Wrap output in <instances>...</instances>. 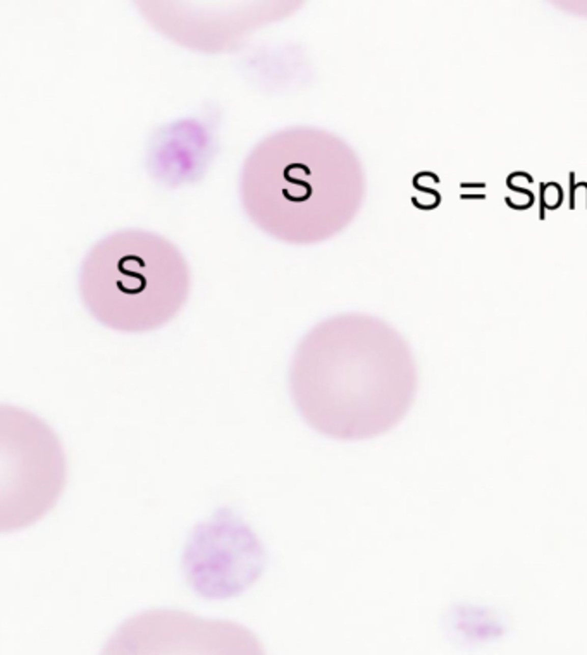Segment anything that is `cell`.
I'll use <instances>...</instances> for the list:
<instances>
[{
	"label": "cell",
	"instance_id": "obj_1",
	"mask_svg": "<svg viewBox=\"0 0 587 655\" xmlns=\"http://www.w3.org/2000/svg\"><path fill=\"white\" fill-rule=\"evenodd\" d=\"M298 413L336 440H365L396 427L417 394V367L398 331L370 315H338L298 344L290 368Z\"/></svg>",
	"mask_w": 587,
	"mask_h": 655
},
{
	"label": "cell",
	"instance_id": "obj_7",
	"mask_svg": "<svg viewBox=\"0 0 587 655\" xmlns=\"http://www.w3.org/2000/svg\"><path fill=\"white\" fill-rule=\"evenodd\" d=\"M219 535V525L205 526L202 535L191 539L188 549V576L200 593L209 597H226L239 593L260 573V547L245 526L236 535Z\"/></svg>",
	"mask_w": 587,
	"mask_h": 655
},
{
	"label": "cell",
	"instance_id": "obj_3",
	"mask_svg": "<svg viewBox=\"0 0 587 655\" xmlns=\"http://www.w3.org/2000/svg\"><path fill=\"white\" fill-rule=\"evenodd\" d=\"M79 294L90 315L112 331L150 332L181 311L189 294V269L169 239L124 229L87 253Z\"/></svg>",
	"mask_w": 587,
	"mask_h": 655
},
{
	"label": "cell",
	"instance_id": "obj_4",
	"mask_svg": "<svg viewBox=\"0 0 587 655\" xmlns=\"http://www.w3.org/2000/svg\"><path fill=\"white\" fill-rule=\"evenodd\" d=\"M0 530H21L55 505L66 482L57 435L16 406L0 408Z\"/></svg>",
	"mask_w": 587,
	"mask_h": 655
},
{
	"label": "cell",
	"instance_id": "obj_5",
	"mask_svg": "<svg viewBox=\"0 0 587 655\" xmlns=\"http://www.w3.org/2000/svg\"><path fill=\"white\" fill-rule=\"evenodd\" d=\"M306 0H133L139 16L159 35L186 50L228 53L255 33L277 24Z\"/></svg>",
	"mask_w": 587,
	"mask_h": 655
},
{
	"label": "cell",
	"instance_id": "obj_6",
	"mask_svg": "<svg viewBox=\"0 0 587 655\" xmlns=\"http://www.w3.org/2000/svg\"><path fill=\"white\" fill-rule=\"evenodd\" d=\"M245 628L186 612L148 611L124 622L107 645L110 653H259Z\"/></svg>",
	"mask_w": 587,
	"mask_h": 655
},
{
	"label": "cell",
	"instance_id": "obj_8",
	"mask_svg": "<svg viewBox=\"0 0 587 655\" xmlns=\"http://www.w3.org/2000/svg\"><path fill=\"white\" fill-rule=\"evenodd\" d=\"M546 2L568 16L587 19V0H546Z\"/></svg>",
	"mask_w": 587,
	"mask_h": 655
},
{
	"label": "cell",
	"instance_id": "obj_2",
	"mask_svg": "<svg viewBox=\"0 0 587 655\" xmlns=\"http://www.w3.org/2000/svg\"><path fill=\"white\" fill-rule=\"evenodd\" d=\"M358 155L327 129L295 126L251 148L239 174V200L251 224L288 245H317L341 234L364 205Z\"/></svg>",
	"mask_w": 587,
	"mask_h": 655
}]
</instances>
